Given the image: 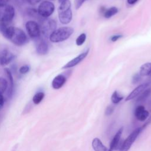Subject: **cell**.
<instances>
[{
  "instance_id": "obj_6",
  "label": "cell",
  "mask_w": 151,
  "mask_h": 151,
  "mask_svg": "<svg viewBox=\"0 0 151 151\" xmlns=\"http://www.w3.org/2000/svg\"><path fill=\"white\" fill-rule=\"evenodd\" d=\"M55 9L54 4L49 1L42 2L38 6L37 12L38 14L43 18H47L52 14Z\"/></svg>"
},
{
  "instance_id": "obj_19",
  "label": "cell",
  "mask_w": 151,
  "mask_h": 151,
  "mask_svg": "<svg viewBox=\"0 0 151 151\" xmlns=\"http://www.w3.org/2000/svg\"><path fill=\"white\" fill-rule=\"evenodd\" d=\"M151 94V88L149 87L143 91L140 95L137 96L136 99V102L140 103L145 101Z\"/></svg>"
},
{
  "instance_id": "obj_13",
  "label": "cell",
  "mask_w": 151,
  "mask_h": 151,
  "mask_svg": "<svg viewBox=\"0 0 151 151\" xmlns=\"http://www.w3.org/2000/svg\"><path fill=\"white\" fill-rule=\"evenodd\" d=\"M66 77L63 74H58L55 76L52 81V87L54 89L61 88L66 82Z\"/></svg>"
},
{
  "instance_id": "obj_2",
  "label": "cell",
  "mask_w": 151,
  "mask_h": 151,
  "mask_svg": "<svg viewBox=\"0 0 151 151\" xmlns=\"http://www.w3.org/2000/svg\"><path fill=\"white\" fill-rule=\"evenodd\" d=\"M74 32V29L70 27H63L56 29L49 37L52 42H60L68 39Z\"/></svg>"
},
{
  "instance_id": "obj_21",
  "label": "cell",
  "mask_w": 151,
  "mask_h": 151,
  "mask_svg": "<svg viewBox=\"0 0 151 151\" xmlns=\"http://www.w3.org/2000/svg\"><path fill=\"white\" fill-rule=\"evenodd\" d=\"M123 97L120 96L117 91H114L111 97V100L114 104H118L123 100Z\"/></svg>"
},
{
  "instance_id": "obj_17",
  "label": "cell",
  "mask_w": 151,
  "mask_h": 151,
  "mask_svg": "<svg viewBox=\"0 0 151 151\" xmlns=\"http://www.w3.org/2000/svg\"><path fill=\"white\" fill-rule=\"evenodd\" d=\"M139 74L142 77H151V63H146L142 65L140 68Z\"/></svg>"
},
{
  "instance_id": "obj_28",
  "label": "cell",
  "mask_w": 151,
  "mask_h": 151,
  "mask_svg": "<svg viewBox=\"0 0 151 151\" xmlns=\"http://www.w3.org/2000/svg\"><path fill=\"white\" fill-rule=\"evenodd\" d=\"M86 1V0H74V5L76 9H78V8H80Z\"/></svg>"
},
{
  "instance_id": "obj_8",
  "label": "cell",
  "mask_w": 151,
  "mask_h": 151,
  "mask_svg": "<svg viewBox=\"0 0 151 151\" xmlns=\"http://www.w3.org/2000/svg\"><path fill=\"white\" fill-rule=\"evenodd\" d=\"M26 30L29 36L34 39L38 38L41 35L40 27L39 24L34 21H27L25 24Z\"/></svg>"
},
{
  "instance_id": "obj_33",
  "label": "cell",
  "mask_w": 151,
  "mask_h": 151,
  "mask_svg": "<svg viewBox=\"0 0 151 151\" xmlns=\"http://www.w3.org/2000/svg\"><path fill=\"white\" fill-rule=\"evenodd\" d=\"M9 0H0V6L5 5L8 4Z\"/></svg>"
},
{
  "instance_id": "obj_4",
  "label": "cell",
  "mask_w": 151,
  "mask_h": 151,
  "mask_svg": "<svg viewBox=\"0 0 151 151\" xmlns=\"http://www.w3.org/2000/svg\"><path fill=\"white\" fill-rule=\"evenodd\" d=\"M40 27L41 34H42L44 37L49 38L50 35L56 29L57 23L54 19L43 18V19L41 21Z\"/></svg>"
},
{
  "instance_id": "obj_36",
  "label": "cell",
  "mask_w": 151,
  "mask_h": 151,
  "mask_svg": "<svg viewBox=\"0 0 151 151\" xmlns=\"http://www.w3.org/2000/svg\"><path fill=\"white\" fill-rule=\"evenodd\" d=\"M65 1H66V0H58V2L60 4V3H61V2H63Z\"/></svg>"
},
{
  "instance_id": "obj_10",
  "label": "cell",
  "mask_w": 151,
  "mask_h": 151,
  "mask_svg": "<svg viewBox=\"0 0 151 151\" xmlns=\"http://www.w3.org/2000/svg\"><path fill=\"white\" fill-rule=\"evenodd\" d=\"M89 50L87 49L86 51H84L83 52L80 54L78 55H77V57H76L75 58H73L71 60H70V61H68L67 64H65L62 68H71L73 67L76 66V65H77L78 64H79L80 62H81L88 55Z\"/></svg>"
},
{
  "instance_id": "obj_32",
  "label": "cell",
  "mask_w": 151,
  "mask_h": 151,
  "mask_svg": "<svg viewBox=\"0 0 151 151\" xmlns=\"http://www.w3.org/2000/svg\"><path fill=\"white\" fill-rule=\"evenodd\" d=\"M5 102V99L2 94H0V106H2L4 105Z\"/></svg>"
},
{
  "instance_id": "obj_9",
  "label": "cell",
  "mask_w": 151,
  "mask_h": 151,
  "mask_svg": "<svg viewBox=\"0 0 151 151\" xmlns=\"http://www.w3.org/2000/svg\"><path fill=\"white\" fill-rule=\"evenodd\" d=\"M151 83L150 81L146 82L145 83H143L139 86H138L136 88H135L126 98V101H129L130 100H132L134 99L135 97H137L139 95H140L143 91H145L146 88H149V87L150 86Z\"/></svg>"
},
{
  "instance_id": "obj_24",
  "label": "cell",
  "mask_w": 151,
  "mask_h": 151,
  "mask_svg": "<svg viewBox=\"0 0 151 151\" xmlns=\"http://www.w3.org/2000/svg\"><path fill=\"white\" fill-rule=\"evenodd\" d=\"M86 34L85 33H82L76 39V45L78 46L81 45L86 41Z\"/></svg>"
},
{
  "instance_id": "obj_20",
  "label": "cell",
  "mask_w": 151,
  "mask_h": 151,
  "mask_svg": "<svg viewBox=\"0 0 151 151\" xmlns=\"http://www.w3.org/2000/svg\"><path fill=\"white\" fill-rule=\"evenodd\" d=\"M117 12H118V9L115 6H112L108 9H106L103 15L106 18H110L112 16L116 14Z\"/></svg>"
},
{
  "instance_id": "obj_22",
  "label": "cell",
  "mask_w": 151,
  "mask_h": 151,
  "mask_svg": "<svg viewBox=\"0 0 151 151\" xmlns=\"http://www.w3.org/2000/svg\"><path fill=\"white\" fill-rule=\"evenodd\" d=\"M44 93L43 92H38L32 98V101L34 104H38L42 100V99H44Z\"/></svg>"
},
{
  "instance_id": "obj_14",
  "label": "cell",
  "mask_w": 151,
  "mask_h": 151,
  "mask_svg": "<svg viewBox=\"0 0 151 151\" xmlns=\"http://www.w3.org/2000/svg\"><path fill=\"white\" fill-rule=\"evenodd\" d=\"M123 130V127H120L119 129V130L117 132L116 134L114 136L113 139L111 140L110 143V148L109 149V150L113 151V150L116 149L118 147Z\"/></svg>"
},
{
  "instance_id": "obj_25",
  "label": "cell",
  "mask_w": 151,
  "mask_h": 151,
  "mask_svg": "<svg viewBox=\"0 0 151 151\" xmlns=\"http://www.w3.org/2000/svg\"><path fill=\"white\" fill-rule=\"evenodd\" d=\"M29 70H30V68L28 65H24L21 66L19 68V71L22 74H25L29 71Z\"/></svg>"
},
{
  "instance_id": "obj_23",
  "label": "cell",
  "mask_w": 151,
  "mask_h": 151,
  "mask_svg": "<svg viewBox=\"0 0 151 151\" xmlns=\"http://www.w3.org/2000/svg\"><path fill=\"white\" fill-rule=\"evenodd\" d=\"M8 81L3 77H0V94H3L8 87Z\"/></svg>"
},
{
  "instance_id": "obj_26",
  "label": "cell",
  "mask_w": 151,
  "mask_h": 151,
  "mask_svg": "<svg viewBox=\"0 0 151 151\" xmlns=\"http://www.w3.org/2000/svg\"><path fill=\"white\" fill-rule=\"evenodd\" d=\"M142 80V76L140 75L139 73H136L133 75L132 77V83L135 84L140 82Z\"/></svg>"
},
{
  "instance_id": "obj_35",
  "label": "cell",
  "mask_w": 151,
  "mask_h": 151,
  "mask_svg": "<svg viewBox=\"0 0 151 151\" xmlns=\"http://www.w3.org/2000/svg\"><path fill=\"white\" fill-rule=\"evenodd\" d=\"M149 107L150 110L151 111V100H150V102H149Z\"/></svg>"
},
{
  "instance_id": "obj_7",
  "label": "cell",
  "mask_w": 151,
  "mask_h": 151,
  "mask_svg": "<svg viewBox=\"0 0 151 151\" xmlns=\"http://www.w3.org/2000/svg\"><path fill=\"white\" fill-rule=\"evenodd\" d=\"M142 130L141 127L134 130L123 142L119 148V151H128Z\"/></svg>"
},
{
  "instance_id": "obj_30",
  "label": "cell",
  "mask_w": 151,
  "mask_h": 151,
  "mask_svg": "<svg viewBox=\"0 0 151 151\" xmlns=\"http://www.w3.org/2000/svg\"><path fill=\"white\" fill-rule=\"evenodd\" d=\"M150 123H151V116L149 117V118L147 119V120L144 123V124H143L142 126H141V127H142V129L143 130V129H145L148 125H149Z\"/></svg>"
},
{
  "instance_id": "obj_18",
  "label": "cell",
  "mask_w": 151,
  "mask_h": 151,
  "mask_svg": "<svg viewBox=\"0 0 151 151\" xmlns=\"http://www.w3.org/2000/svg\"><path fill=\"white\" fill-rule=\"evenodd\" d=\"M5 71L6 74V76L8 78L9 81V90H8V96L9 97H11L13 93V89H14V80H13V77L12 76V74L10 71V70L6 68H5Z\"/></svg>"
},
{
  "instance_id": "obj_34",
  "label": "cell",
  "mask_w": 151,
  "mask_h": 151,
  "mask_svg": "<svg viewBox=\"0 0 151 151\" xmlns=\"http://www.w3.org/2000/svg\"><path fill=\"white\" fill-rule=\"evenodd\" d=\"M138 0H127V4H129V5H133Z\"/></svg>"
},
{
  "instance_id": "obj_5",
  "label": "cell",
  "mask_w": 151,
  "mask_h": 151,
  "mask_svg": "<svg viewBox=\"0 0 151 151\" xmlns=\"http://www.w3.org/2000/svg\"><path fill=\"white\" fill-rule=\"evenodd\" d=\"M15 16V9L11 5L0 6V22H11Z\"/></svg>"
},
{
  "instance_id": "obj_15",
  "label": "cell",
  "mask_w": 151,
  "mask_h": 151,
  "mask_svg": "<svg viewBox=\"0 0 151 151\" xmlns=\"http://www.w3.org/2000/svg\"><path fill=\"white\" fill-rule=\"evenodd\" d=\"M37 52L40 55H45L48 51V45L47 42L44 40H40L37 45Z\"/></svg>"
},
{
  "instance_id": "obj_27",
  "label": "cell",
  "mask_w": 151,
  "mask_h": 151,
  "mask_svg": "<svg viewBox=\"0 0 151 151\" xmlns=\"http://www.w3.org/2000/svg\"><path fill=\"white\" fill-rule=\"evenodd\" d=\"M114 111V107L112 106H109L106 107L105 110V114L106 116L111 115Z\"/></svg>"
},
{
  "instance_id": "obj_12",
  "label": "cell",
  "mask_w": 151,
  "mask_h": 151,
  "mask_svg": "<svg viewBox=\"0 0 151 151\" xmlns=\"http://www.w3.org/2000/svg\"><path fill=\"white\" fill-rule=\"evenodd\" d=\"M149 111L145 110L144 106H138L134 110V116L136 118L140 121H145L149 117Z\"/></svg>"
},
{
  "instance_id": "obj_16",
  "label": "cell",
  "mask_w": 151,
  "mask_h": 151,
  "mask_svg": "<svg viewBox=\"0 0 151 151\" xmlns=\"http://www.w3.org/2000/svg\"><path fill=\"white\" fill-rule=\"evenodd\" d=\"M92 147L94 151H109V149L103 144L101 141L97 137L92 141Z\"/></svg>"
},
{
  "instance_id": "obj_11",
  "label": "cell",
  "mask_w": 151,
  "mask_h": 151,
  "mask_svg": "<svg viewBox=\"0 0 151 151\" xmlns=\"http://www.w3.org/2000/svg\"><path fill=\"white\" fill-rule=\"evenodd\" d=\"M15 58V55L7 50L2 51L0 54V64L5 65L9 64Z\"/></svg>"
},
{
  "instance_id": "obj_1",
  "label": "cell",
  "mask_w": 151,
  "mask_h": 151,
  "mask_svg": "<svg viewBox=\"0 0 151 151\" xmlns=\"http://www.w3.org/2000/svg\"><path fill=\"white\" fill-rule=\"evenodd\" d=\"M58 18L63 24H68L72 19V11L70 0H66L61 3L58 9Z\"/></svg>"
},
{
  "instance_id": "obj_31",
  "label": "cell",
  "mask_w": 151,
  "mask_h": 151,
  "mask_svg": "<svg viewBox=\"0 0 151 151\" xmlns=\"http://www.w3.org/2000/svg\"><path fill=\"white\" fill-rule=\"evenodd\" d=\"M41 0H27V1L31 5H35L38 4Z\"/></svg>"
},
{
  "instance_id": "obj_3",
  "label": "cell",
  "mask_w": 151,
  "mask_h": 151,
  "mask_svg": "<svg viewBox=\"0 0 151 151\" xmlns=\"http://www.w3.org/2000/svg\"><path fill=\"white\" fill-rule=\"evenodd\" d=\"M8 40L18 46L24 45L28 41V38L24 31L14 27Z\"/></svg>"
},
{
  "instance_id": "obj_29",
  "label": "cell",
  "mask_w": 151,
  "mask_h": 151,
  "mask_svg": "<svg viewBox=\"0 0 151 151\" xmlns=\"http://www.w3.org/2000/svg\"><path fill=\"white\" fill-rule=\"evenodd\" d=\"M122 37V35H120V34H117V35H113L111 38H110V40L113 42H115L116 41H117L119 39H120V38Z\"/></svg>"
}]
</instances>
